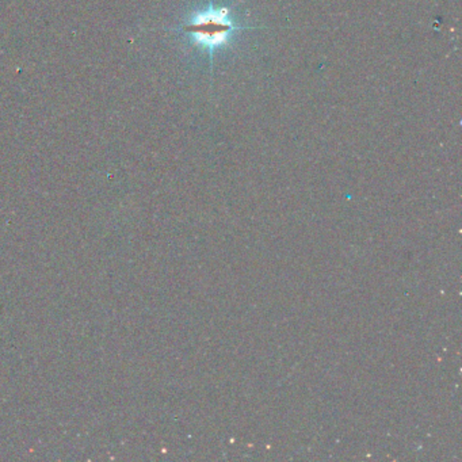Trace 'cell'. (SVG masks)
Instances as JSON below:
<instances>
[{"label":"cell","instance_id":"1","mask_svg":"<svg viewBox=\"0 0 462 462\" xmlns=\"http://www.w3.org/2000/svg\"><path fill=\"white\" fill-rule=\"evenodd\" d=\"M245 29L246 28L235 25L231 19V10L228 7L210 6L206 11L195 15L185 28V31L193 36V38L201 46H205L212 58L217 48L228 43L236 30Z\"/></svg>","mask_w":462,"mask_h":462}]
</instances>
